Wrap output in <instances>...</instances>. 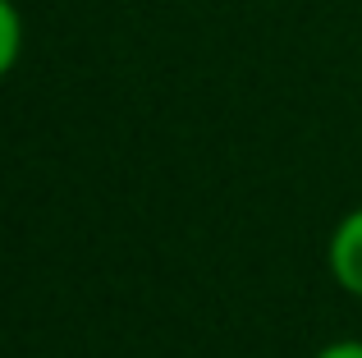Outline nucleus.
Segmentation results:
<instances>
[{"label":"nucleus","instance_id":"obj_2","mask_svg":"<svg viewBox=\"0 0 362 358\" xmlns=\"http://www.w3.org/2000/svg\"><path fill=\"white\" fill-rule=\"evenodd\" d=\"M18 55H23V14L14 0H0V83L14 74Z\"/></svg>","mask_w":362,"mask_h":358},{"label":"nucleus","instance_id":"obj_1","mask_svg":"<svg viewBox=\"0 0 362 358\" xmlns=\"http://www.w3.org/2000/svg\"><path fill=\"white\" fill-rule=\"evenodd\" d=\"M326 271L344 294L362 299V207L344 212L326 239Z\"/></svg>","mask_w":362,"mask_h":358},{"label":"nucleus","instance_id":"obj_3","mask_svg":"<svg viewBox=\"0 0 362 358\" xmlns=\"http://www.w3.org/2000/svg\"><path fill=\"white\" fill-rule=\"evenodd\" d=\"M312 358H362V340L358 335H344V340H330V345H321Z\"/></svg>","mask_w":362,"mask_h":358}]
</instances>
